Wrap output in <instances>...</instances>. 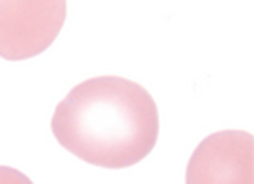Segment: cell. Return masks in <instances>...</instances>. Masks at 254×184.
<instances>
[{
    "label": "cell",
    "mask_w": 254,
    "mask_h": 184,
    "mask_svg": "<svg viewBox=\"0 0 254 184\" xmlns=\"http://www.w3.org/2000/svg\"><path fill=\"white\" fill-rule=\"evenodd\" d=\"M51 130L66 151L101 169H127L148 157L159 113L140 83L99 76L72 87L57 105Z\"/></svg>",
    "instance_id": "6da1fadb"
},
{
    "label": "cell",
    "mask_w": 254,
    "mask_h": 184,
    "mask_svg": "<svg viewBox=\"0 0 254 184\" xmlns=\"http://www.w3.org/2000/svg\"><path fill=\"white\" fill-rule=\"evenodd\" d=\"M187 184H254V136L221 130L204 138L189 159Z\"/></svg>",
    "instance_id": "3957f363"
},
{
    "label": "cell",
    "mask_w": 254,
    "mask_h": 184,
    "mask_svg": "<svg viewBox=\"0 0 254 184\" xmlns=\"http://www.w3.org/2000/svg\"><path fill=\"white\" fill-rule=\"evenodd\" d=\"M0 184H33L29 177H25L18 169L0 167Z\"/></svg>",
    "instance_id": "277c9868"
},
{
    "label": "cell",
    "mask_w": 254,
    "mask_h": 184,
    "mask_svg": "<svg viewBox=\"0 0 254 184\" xmlns=\"http://www.w3.org/2000/svg\"><path fill=\"white\" fill-rule=\"evenodd\" d=\"M64 20V0H0V57L27 61L45 53Z\"/></svg>",
    "instance_id": "7a4b0ae2"
}]
</instances>
